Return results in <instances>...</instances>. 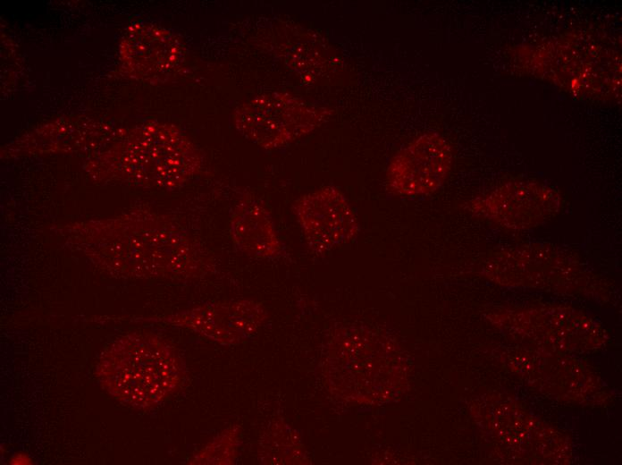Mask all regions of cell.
<instances>
[{"label": "cell", "mask_w": 622, "mask_h": 465, "mask_svg": "<svg viewBox=\"0 0 622 465\" xmlns=\"http://www.w3.org/2000/svg\"><path fill=\"white\" fill-rule=\"evenodd\" d=\"M63 244L117 277L197 279L215 270L211 252L176 219L139 207L51 227Z\"/></svg>", "instance_id": "6da1fadb"}, {"label": "cell", "mask_w": 622, "mask_h": 465, "mask_svg": "<svg viewBox=\"0 0 622 465\" xmlns=\"http://www.w3.org/2000/svg\"><path fill=\"white\" fill-rule=\"evenodd\" d=\"M202 165L201 150L179 127L150 121L116 132L90 152L85 169L98 182L174 190L192 180Z\"/></svg>", "instance_id": "7a4b0ae2"}, {"label": "cell", "mask_w": 622, "mask_h": 465, "mask_svg": "<svg viewBox=\"0 0 622 465\" xmlns=\"http://www.w3.org/2000/svg\"><path fill=\"white\" fill-rule=\"evenodd\" d=\"M96 376L111 396L136 409H149L172 395L185 377L177 350L149 333H129L100 354Z\"/></svg>", "instance_id": "3957f363"}, {"label": "cell", "mask_w": 622, "mask_h": 465, "mask_svg": "<svg viewBox=\"0 0 622 465\" xmlns=\"http://www.w3.org/2000/svg\"><path fill=\"white\" fill-rule=\"evenodd\" d=\"M330 116V111L282 92L258 95L233 113L236 130L265 149L285 147L307 135Z\"/></svg>", "instance_id": "277c9868"}, {"label": "cell", "mask_w": 622, "mask_h": 465, "mask_svg": "<svg viewBox=\"0 0 622 465\" xmlns=\"http://www.w3.org/2000/svg\"><path fill=\"white\" fill-rule=\"evenodd\" d=\"M561 204V197L553 188L533 181H515L475 198L468 208L503 228L521 231L547 222Z\"/></svg>", "instance_id": "5b68a950"}, {"label": "cell", "mask_w": 622, "mask_h": 465, "mask_svg": "<svg viewBox=\"0 0 622 465\" xmlns=\"http://www.w3.org/2000/svg\"><path fill=\"white\" fill-rule=\"evenodd\" d=\"M452 159L451 148L442 136L422 134L392 157L386 171V187L398 196L431 194L445 182Z\"/></svg>", "instance_id": "8992f818"}, {"label": "cell", "mask_w": 622, "mask_h": 465, "mask_svg": "<svg viewBox=\"0 0 622 465\" xmlns=\"http://www.w3.org/2000/svg\"><path fill=\"white\" fill-rule=\"evenodd\" d=\"M293 212L308 248L316 253L348 244L359 233L355 210L334 186L302 195L295 201Z\"/></svg>", "instance_id": "52a82bcc"}, {"label": "cell", "mask_w": 622, "mask_h": 465, "mask_svg": "<svg viewBox=\"0 0 622 465\" xmlns=\"http://www.w3.org/2000/svg\"><path fill=\"white\" fill-rule=\"evenodd\" d=\"M267 318L265 306L252 300L206 302L145 321L183 327L222 344H236L253 336Z\"/></svg>", "instance_id": "ba28073f"}, {"label": "cell", "mask_w": 622, "mask_h": 465, "mask_svg": "<svg viewBox=\"0 0 622 465\" xmlns=\"http://www.w3.org/2000/svg\"><path fill=\"white\" fill-rule=\"evenodd\" d=\"M185 55V46L174 33L148 22L132 24L120 45V57L127 72L152 83L174 76Z\"/></svg>", "instance_id": "9c48e42d"}, {"label": "cell", "mask_w": 622, "mask_h": 465, "mask_svg": "<svg viewBox=\"0 0 622 465\" xmlns=\"http://www.w3.org/2000/svg\"><path fill=\"white\" fill-rule=\"evenodd\" d=\"M115 134L91 120L63 119L22 136L7 146L2 155L13 157L77 150L92 152L110 141Z\"/></svg>", "instance_id": "30bf717a"}, {"label": "cell", "mask_w": 622, "mask_h": 465, "mask_svg": "<svg viewBox=\"0 0 622 465\" xmlns=\"http://www.w3.org/2000/svg\"><path fill=\"white\" fill-rule=\"evenodd\" d=\"M230 235L243 255L258 259H276L285 254L271 212L252 195L242 197L230 216Z\"/></svg>", "instance_id": "8fae6325"}, {"label": "cell", "mask_w": 622, "mask_h": 465, "mask_svg": "<svg viewBox=\"0 0 622 465\" xmlns=\"http://www.w3.org/2000/svg\"><path fill=\"white\" fill-rule=\"evenodd\" d=\"M240 427L226 428L190 460L191 464H231L240 444Z\"/></svg>", "instance_id": "7c38bea8"}]
</instances>
